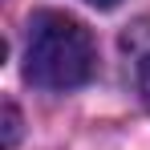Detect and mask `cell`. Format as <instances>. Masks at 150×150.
<instances>
[{
  "label": "cell",
  "instance_id": "obj_1",
  "mask_svg": "<svg viewBox=\"0 0 150 150\" xmlns=\"http://www.w3.org/2000/svg\"><path fill=\"white\" fill-rule=\"evenodd\" d=\"M93 37L65 12H37L25 41V77L41 89H77L93 77Z\"/></svg>",
  "mask_w": 150,
  "mask_h": 150
},
{
  "label": "cell",
  "instance_id": "obj_2",
  "mask_svg": "<svg viewBox=\"0 0 150 150\" xmlns=\"http://www.w3.org/2000/svg\"><path fill=\"white\" fill-rule=\"evenodd\" d=\"M122 57L134 93L142 98V105H150V16H138L122 33Z\"/></svg>",
  "mask_w": 150,
  "mask_h": 150
},
{
  "label": "cell",
  "instance_id": "obj_3",
  "mask_svg": "<svg viewBox=\"0 0 150 150\" xmlns=\"http://www.w3.org/2000/svg\"><path fill=\"white\" fill-rule=\"evenodd\" d=\"M16 134H21V114H16V105L8 101V105H4V146L8 150L16 146Z\"/></svg>",
  "mask_w": 150,
  "mask_h": 150
},
{
  "label": "cell",
  "instance_id": "obj_4",
  "mask_svg": "<svg viewBox=\"0 0 150 150\" xmlns=\"http://www.w3.org/2000/svg\"><path fill=\"white\" fill-rule=\"evenodd\" d=\"M89 4H101V8H110V4H114V0H89Z\"/></svg>",
  "mask_w": 150,
  "mask_h": 150
}]
</instances>
